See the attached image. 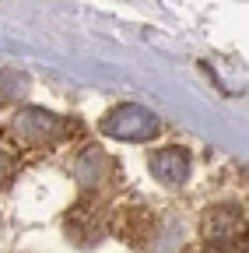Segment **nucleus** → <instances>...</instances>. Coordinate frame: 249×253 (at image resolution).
I'll use <instances>...</instances> for the list:
<instances>
[{
    "label": "nucleus",
    "instance_id": "0eeeda50",
    "mask_svg": "<svg viewBox=\"0 0 249 253\" xmlns=\"http://www.w3.org/2000/svg\"><path fill=\"white\" fill-rule=\"evenodd\" d=\"M14 176H18V158L0 148V190H7L14 183Z\"/></svg>",
    "mask_w": 249,
    "mask_h": 253
},
{
    "label": "nucleus",
    "instance_id": "6e6552de",
    "mask_svg": "<svg viewBox=\"0 0 249 253\" xmlns=\"http://www.w3.org/2000/svg\"><path fill=\"white\" fill-rule=\"evenodd\" d=\"M190 253H225L221 246H197V250H190Z\"/></svg>",
    "mask_w": 249,
    "mask_h": 253
},
{
    "label": "nucleus",
    "instance_id": "39448f33",
    "mask_svg": "<svg viewBox=\"0 0 249 253\" xmlns=\"http://www.w3.org/2000/svg\"><path fill=\"white\" fill-rule=\"evenodd\" d=\"M147 166H151V176L158 179L162 186H169V190H176V186H182L186 179H190V155H186L182 148L154 151Z\"/></svg>",
    "mask_w": 249,
    "mask_h": 253
},
{
    "label": "nucleus",
    "instance_id": "20e7f679",
    "mask_svg": "<svg viewBox=\"0 0 249 253\" xmlns=\"http://www.w3.org/2000/svg\"><path fill=\"white\" fill-rule=\"evenodd\" d=\"M74 179L84 190H102L116 179V162L102 151V148H84L74 162Z\"/></svg>",
    "mask_w": 249,
    "mask_h": 253
},
{
    "label": "nucleus",
    "instance_id": "423d86ee",
    "mask_svg": "<svg viewBox=\"0 0 249 253\" xmlns=\"http://www.w3.org/2000/svg\"><path fill=\"white\" fill-rule=\"evenodd\" d=\"M25 91H28V81L25 78H18L14 71L0 74V102H14V99H21Z\"/></svg>",
    "mask_w": 249,
    "mask_h": 253
},
{
    "label": "nucleus",
    "instance_id": "f03ea898",
    "mask_svg": "<svg viewBox=\"0 0 249 253\" xmlns=\"http://www.w3.org/2000/svg\"><path fill=\"white\" fill-rule=\"evenodd\" d=\"M158 130H162L158 116L147 113V109L137 106V102H123V106H116L112 113L102 116V134H109V137H116V141L141 144V141H151Z\"/></svg>",
    "mask_w": 249,
    "mask_h": 253
},
{
    "label": "nucleus",
    "instance_id": "f257e3e1",
    "mask_svg": "<svg viewBox=\"0 0 249 253\" xmlns=\"http://www.w3.org/2000/svg\"><path fill=\"white\" fill-rule=\"evenodd\" d=\"M11 137L21 148H56L67 137V120L46 109H21L11 120Z\"/></svg>",
    "mask_w": 249,
    "mask_h": 253
},
{
    "label": "nucleus",
    "instance_id": "7ed1b4c3",
    "mask_svg": "<svg viewBox=\"0 0 249 253\" xmlns=\"http://www.w3.org/2000/svg\"><path fill=\"white\" fill-rule=\"evenodd\" d=\"M200 232L207 239V246H232L246 236V211L239 204H221L211 208L200 221Z\"/></svg>",
    "mask_w": 249,
    "mask_h": 253
}]
</instances>
